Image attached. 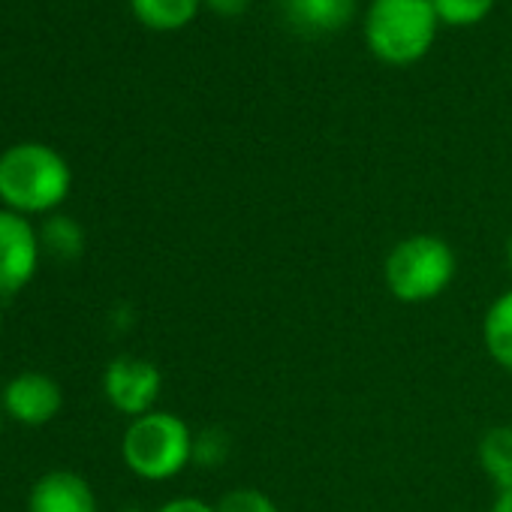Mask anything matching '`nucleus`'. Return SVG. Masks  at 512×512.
<instances>
[{
  "mask_svg": "<svg viewBox=\"0 0 512 512\" xmlns=\"http://www.w3.org/2000/svg\"><path fill=\"white\" fill-rule=\"evenodd\" d=\"M70 187V163L52 145L19 142L0 154V205L22 217L55 214Z\"/></svg>",
  "mask_w": 512,
  "mask_h": 512,
  "instance_id": "1",
  "label": "nucleus"
},
{
  "mask_svg": "<svg viewBox=\"0 0 512 512\" xmlns=\"http://www.w3.org/2000/svg\"><path fill=\"white\" fill-rule=\"evenodd\" d=\"M431 0H371L365 10V46L386 67L419 64L437 40Z\"/></svg>",
  "mask_w": 512,
  "mask_h": 512,
  "instance_id": "2",
  "label": "nucleus"
},
{
  "mask_svg": "<svg viewBox=\"0 0 512 512\" xmlns=\"http://www.w3.org/2000/svg\"><path fill=\"white\" fill-rule=\"evenodd\" d=\"M458 272V256L452 244L431 232L401 238L383 263V281L392 299L404 305H425L443 296Z\"/></svg>",
  "mask_w": 512,
  "mask_h": 512,
  "instance_id": "3",
  "label": "nucleus"
},
{
  "mask_svg": "<svg viewBox=\"0 0 512 512\" xmlns=\"http://www.w3.org/2000/svg\"><path fill=\"white\" fill-rule=\"evenodd\" d=\"M121 458L139 479H175L187 464H193V431L181 416L151 410L139 419H130L121 440Z\"/></svg>",
  "mask_w": 512,
  "mask_h": 512,
  "instance_id": "4",
  "label": "nucleus"
},
{
  "mask_svg": "<svg viewBox=\"0 0 512 512\" xmlns=\"http://www.w3.org/2000/svg\"><path fill=\"white\" fill-rule=\"evenodd\" d=\"M163 392L160 368L145 356H115L103 371V395L127 419H139L157 410V398Z\"/></svg>",
  "mask_w": 512,
  "mask_h": 512,
  "instance_id": "5",
  "label": "nucleus"
},
{
  "mask_svg": "<svg viewBox=\"0 0 512 512\" xmlns=\"http://www.w3.org/2000/svg\"><path fill=\"white\" fill-rule=\"evenodd\" d=\"M40 229L31 217L0 208V302L19 296L37 275Z\"/></svg>",
  "mask_w": 512,
  "mask_h": 512,
  "instance_id": "6",
  "label": "nucleus"
},
{
  "mask_svg": "<svg viewBox=\"0 0 512 512\" xmlns=\"http://www.w3.org/2000/svg\"><path fill=\"white\" fill-rule=\"evenodd\" d=\"M64 407V389L55 377L43 371H22L13 380H7L4 392H0V410H4L13 422L40 428L49 425Z\"/></svg>",
  "mask_w": 512,
  "mask_h": 512,
  "instance_id": "7",
  "label": "nucleus"
},
{
  "mask_svg": "<svg viewBox=\"0 0 512 512\" xmlns=\"http://www.w3.org/2000/svg\"><path fill=\"white\" fill-rule=\"evenodd\" d=\"M28 512H97V494L85 476L73 470H49L34 482Z\"/></svg>",
  "mask_w": 512,
  "mask_h": 512,
  "instance_id": "8",
  "label": "nucleus"
},
{
  "mask_svg": "<svg viewBox=\"0 0 512 512\" xmlns=\"http://www.w3.org/2000/svg\"><path fill=\"white\" fill-rule=\"evenodd\" d=\"M359 13V0H290V19L311 34H335Z\"/></svg>",
  "mask_w": 512,
  "mask_h": 512,
  "instance_id": "9",
  "label": "nucleus"
},
{
  "mask_svg": "<svg viewBox=\"0 0 512 512\" xmlns=\"http://www.w3.org/2000/svg\"><path fill=\"white\" fill-rule=\"evenodd\" d=\"M476 458L497 494L512 491V425H494L482 431L476 443Z\"/></svg>",
  "mask_w": 512,
  "mask_h": 512,
  "instance_id": "10",
  "label": "nucleus"
},
{
  "mask_svg": "<svg viewBox=\"0 0 512 512\" xmlns=\"http://www.w3.org/2000/svg\"><path fill=\"white\" fill-rule=\"evenodd\" d=\"M482 344H485V353L503 371L512 374V290L500 293L488 305L485 320H482Z\"/></svg>",
  "mask_w": 512,
  "mask_h": 512,
  "instance_id": "11",
  "label": "nucleus"
},
{
  "mask_svg": "<svg viewBox=\"0 0 512 512\" xmlns=\"http://www.w3.org/2000/svg\"><path fill=\"white\" fill-rule=\"evenodd\" d=\"M202 10V0H130V13L151 31H181Z\"/></svg>",
  "mask_w": 512,
  "mask_h": 512,
  "instance_id": "12",
  "label": "nucleus"
},
{
  "mask_svg": "<svg viewBox=\"0 0 512 512\" xmlns=\"http://www.w3.org/2000/svg\"><path fill=\"white\" fill-rule=\"evenodd\" d=\"M40 247L58 263H73L85 253V229L70 214H49L40 226Z\"/></svg>",
  "mask_w": 512,
  "mask_h": 512,
  "instance_id": "13",
  "label": "nucleus"
},
{
  "mask_svg": "<svg viewBox=\"0 0 512 512\" xmlns=\"http://www.w3.org/2000/svg\"><path fill=\"white\" fill-rule=\"evenodd\" d=\"M440 25L449 28H473L485 22L494 10V0H431Z\"/></svg>",
  "mask_w": 512,
  "mask_h": 512,
  "instance_id": "14",
  "label": "nucleus"
},
{
  "mask_svg": "<svg viewBox=\"0 0 512 512\" xmlns=\"http://www.w3.org/2000/svg\"><path fill=\"white\" fill-rule=\"evenodd\" d=\"M229 449H232L229 434L217 425L193 434V464L199 467H220L229 458Z\"/></svg>",
  "mask_w": 512,
  "mask_h": 512,
  "instance_id": "15",
  "label": "nucleus"
},
{
  "mask_svg": "<svg viewBox=\"0 0 512 512\" xmlns=\"http://www.w3.org/2000/svg\"><path fill=\"white\" fill-rule=\"evenodd\" d=\"M214 506L217 512H278L275 500L260 488H232Z\"/></svg>",
  "mask_w": 512,
  "mask_h": 512,
  "instance_id": "16",
  "label": "nucleus"
},
{
  "mask_svg": "<svg viewBox=\"0 0 512 512\" xmlns=\"http://www.w3.org/2000/svg\"><path fill=\"white\" fill-rule=\"evenodd\" d=\"M157 512H217V506H211L199 497H172Z\"/></svg>",
  "mask_w": 512,
  "mask_h": 512,
  "instance_id": "17",
  "label": "nucleus"
},
{
  "mask_svg": "<svg viewBox=\"0 0 512 512\" xmlns=\"http://www.w3.org/2000/svg\"><path fill=\"white\" fill-rule=\"evenodd\" d=\"M250 4H253V0H202V7H208L211 13H217V16H223V19L244 16Z\"/></svg>",
  "mask_w": 512,
  "mask_h": 512,
  "instance_id": "18",
  "label": "nucleus"
},
{
  "mask_svg": "<svg viewBox=\"0 0 512 512\" xmlns=\"http://www.w3.org/2000/svg\"><path fill=\"white\" fill-rule=\"evenodd\" d=\"M488 512H512V491H500Z\"/></svg>",
  "mask_w": 512,
  "mask_h": 512,
  "instance_id": "19",
  "label": "nucleus"
},
{
  "mask_svg": "<svg viewBox=\"0 0 512 512\" xmlns=\"http://www.w3.org/2000/svg\"><path fill=\"white\" fill-rule=\"evenodd\" d=\"M506 263H509V272H512V232L506 238Z\"/></svg>",
  "mask_w": 512,
  "mask_h": 512,
  "instance_id": "20",
  "label": "nucleus"
},
{
  "mask_svg": "<svg viewBox=\"0 0 512 512\" xmlns=\"http://www.w3.org/2000/svg\"><path fill=\"white\" fill-rule=\"evenodd\" d=\"M121 512H145V509H142V506H124Z\"/></svg>",
  "mask_w": 512,
  "mask_h": 512,
  "instance_id": "21",
  "label": "nucleus"
},
{
  "mask_svg": "<svg viewBox=\"0 0 512 512\" xmlns=\"http://www.w3.org/2000/svg\"><path fill=\"white\" fill-rule=\"evenodd\" d=\"M0 329H4V308H0Z\"/></svg>",
  "mask_w": 512,
  "mask_h": 512,
  "instance_id": "22",
  "label": "nucleus"
},
{
  "mask_svg": "<svg viewBox=\"0 0 512 512\" xmlns=\"http://www.w3.org/2000/svg\"><path fill=\"white\" fill-rule=\"evenodd\" d=\"M0 425H4V410H0Z\"/></svg>",
  "mask_w": 512,
  "mask_h": 512,
  "instance_id": "23",
  "label": "nucleus"
}]
</instances>
